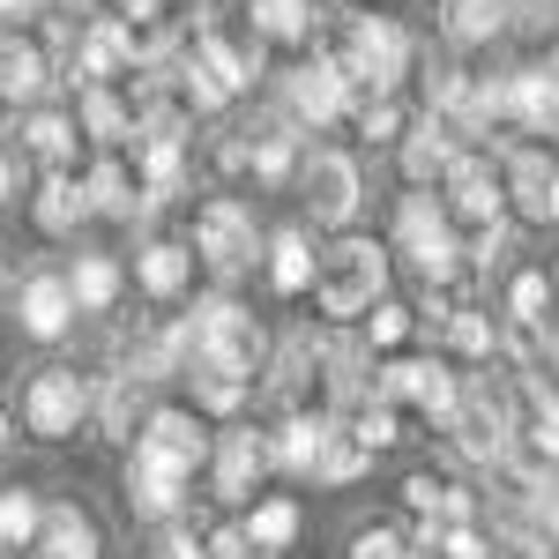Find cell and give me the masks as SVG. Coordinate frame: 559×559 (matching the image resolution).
<instances>
[{
    "instance_id": "5b68a950",
    "label": "cell",
    "mask_w": 559,
    "mask_h": 559,
    "mask_svg": "<svg viewBox=\"0 0 559 559\" xmlns=\"http://www.w3.org/2000/svg\"><path fill=\"white\" fill-rule=\"evenodd\" d=\"M477 90H485V112L492 120H515L530 134L559 128V52L552 60H530L515 75H500V83H477Z\"/></svg>"
},
{
    "instance_id": "d6a6232c",
    "label": "cell",
    "mask_w": 559,
    "mask_h": 559,
    "mask_svg": "<svg viewBox=\"0 0 559 559\" xmlns=\"http://www.w3.org/2000/svg\"><path fill=\"white\" fill-rule=\"evenodd\" d=\"M38 492H15V485H8V492H0V545H8V552H31V537H38Z\"/></svg>"
},
{
    "instance_id": "603a6c76",
    "label": "cell",
    "mask_w": 559,
    "mask_h": 559,
    "mask_svg": "<svg viewBox=\"0 0 559 559\" xmlns=\"http://www.w3.org/2000/svg\"><path fill=\"white\" fill-rule=\"evenodd\" d=\"M90 411H97V432H105V440H134V432H142V418H150V411H142V381H134V373H112V381H105V395H90Z\"/></svg>"
},
{
    "instance_id": "5bb4252c",
    "label": "cell",
    "mask_w": 559,
    "mask_h": 559,
    "mask_svg": "<svg viewBox=\"0 0 559 559\" xmlns=\"http://www.w3.org/2000/svg\"><path fill=\"white\" fill-rule=\"evenodd\" d=\"M508 194L522 202V216H537V224H552V187H559V173H552V157L537 150V142H522L515 157H508V179H500Z\"/></svg>"
},
{
    "instance_id": "8d00e7d4",
    "label": "cell",
    "mask_w": 559,
    "mask_h": 559,
    "mask_svg": "<svg viewBox=\"0 0 559 559\" xmlns=\"http://www.w3.org/2000/svg\"><path fill=\"white\" fill-rule=\"evenodd\" d=\"M366 313H373V321H366V336H373V350H395V344H411V329H418V313H411V306H395L381 292V299L366 306Z\"/></svg>"
},
{
    "instance_id": "74e56055",
    "label": "cell",
    "mask_w": 559,
    "mask_h": 559,
    "mask_svg": "<svg viewBox=\"0 0 559 559\" xmlns=\"http://www.w3.org/2000/svg\"><path fill=\"white\" fill-rule=\"evenodd\" d=\"M23 142H31V150H38L45 165H68V157H75V120H60V112H38V120H31V134H23Z\"/></svg>"
},
{
    "instance_id": "3957f363",
    "label": "cell",
    "mask_w": 559,
    "mask_h": 559,
    "mask_svg": "<svg viewBox=\"0 0 559 559\" xmlns=\"http://www.w3.org/2000/svg\"><path fill=\"white\" fill-rule=\"evenodd\" d=\"M210 463V432L194 426L187 411H150L142 432H134V471L165 477V485H187V477Z\"/></svg>"
},
{
    "instance_id": "83f0119b",
    "label": "cell",
    "mask_w": 559,
    "mask_h": 559,
    "mask_svg": "<svg viewBox=\"0 0 559 559\" xmlns=\"http://www.w3.org/2000/svg\"><path fill=\"white\" fill-rule=\"evenodd\" d=\"M440 336L463 350V358H500V321H485L477 306H448L440 313Z\"/></svg>"
},
{
    "instance_id": "d6986e66",
    "label": "cell",
    "mask_w": 559,
    "mask_h": 559,
    "mask_svg": "<svg viewBox=\"0 0 559 559\" xmlns=\"http://www.w3.org/2000/svg\"><path fill=\"white\" fill-rule=\"evenodd\" d=\"M45 83H52V60H45V45H31V38H0V97H8V105H31Z\"/></svg>"
},
{
    "instance_id": "f1b7e54d",
    "label": "cell",
    "mask_w": 559,
    "mask_h": 559,
    "mask_svg": "<svg viewBox=\"0 0 559 559\" xmlns=\"http://www.w3.org/2000/svg\"><path fill=\"white\" fill-rule=\"evenodd\" d=\"M269 284H276L284 299L313 284V247H306V231H276V239H269Z\"/></svg>"
},
{
    "instance_id": "d4e9b609",
    "label": "cell",
    "mask_w": 559,
    "mask_h": 559,
    "mask_svg": "<svg viewBox=\"0 0 559 559\" xmlns=\"http://www.w3.org/2000/svg\"><path fill=\"white\" fill-rule=\"evenodd\" d=\"M448 157H455V142L440 134V120H432V112H426L411 134H403V179H411V187L440 179V173H448Z\"/></svg>"
},
{
    "instance_id": "8992f818",
    "label": "cell",
    "mask_w": 559,
    "mask_h": 559,
    "mask_svg": "<svg viewBox=\"0 0 559 559\" xmlns=\"http://www.w3.org/2000/svg\"><path fill=\"white\" fill-rule=\"evenodd\" d=\"M261 254V239H254V216L239 210L231 194H216V202H202V216H194V261L210 269V276H247Z\"/></svg>"
},
{
    "instance_id": "91938a15",
    "label": "cell",
    "mask_w": 559,
    "mask_h": 559,
    "mask_svg": "<svg viewBox=\"0 0 559 559\" xmlns=\"http://www.w3.org/2000/svg\"><path fill=\"white\" fill-rule=\"evenodd\" d=\"M552 299H559V269H552Z\"/></svg>"
},
{
    "instance_id": "f5cc1de1",
    "label": "cell",
    "mask_w": 559,
    "mask_h": 559,
    "mask_svg": "<svg viewBox=\"0 0 559 559\" xmlns=\"http://www.w3.org/2000/svg\"><path fill=\"white\" fill-rule=\"evenodd\" d=\"M120 8H128V15H157L165 0H120Z\"/></svg>"
},
{
    "instance_id": "7c38bea8",
    "label": "cell",
    "mask_w": 559,
    "mask_h": 559,
    "mask_svg": "<svg viewBox=\"0 0 559 559\" xmlns=\"http://www.w3.org/2000/svg\"><path fill=\"white\" fill-rule=\"evenodd\" d=\"M276 471L269 463V432H224L216 440V500H254V485Z\"/></svg>"
},
{
    "instance_id": "1f68e13d",
    "label": "cell",
    "mask_w": 559,
    "mask_h": 559,
    "mask_svg": "<svg viewBox=\"0 0 559 559\" xmlns=\"http://www.w3.org/2000/svg\"><path fill=\"white\" fill-rule=\"evenodd\" d=\"M403 254H411V269H418L426 284H448V276L463 269V247H455V231H448V224H440V231H426V239H411Z\"/></svg>"
},
{
    "instance_id": "e0dca14e",
    "label": "cell",
    "mask_w": 559,
    "mask_h": 559,
    "mask_svg": "<svg viewBox=\"0 0 559 559\" xmlns=\"http://www.w3.org/2000/svg\"><path fill=\"white\" fill-rule=\"evenodd\" d=\"M247 165H254L261 187H284V179H292V165H299V120H292V112H276V120L247 142Z\"/></svg>"
},
{
    "instance_id": "b9f144b4",
    "label": "cell",
    "mask_w": 559,
    "mask_h": 559,
    "mask_svg": "<svg viewBox=\"0 0 559 559\" xmlns=\"http://www.w3.org/2000/svg\"><path fill=\"white\" fill-rule=\"evenodd\" d=\"M350 440H358L366 455H381V448H395V403H381V395H373V403H366V411L350 418Z\"/></svg>"
},
{
    "instance_id": "681fc988",
    "label": "cell",
    "mask_w": 559,
    "mask_h": 559,
    "mask_svg": "<svg viewBox=\"0 0 559 559\" xmlns=\"http://www.w3.org/2000/svg\"><path fill=\"white\" fill-rule=\"evenodd\" d=\"M508 23H522V31H545V23H552V0H508Z\"/></svg>"
},
{
    "instance_id": "30bf717a",
    "label": "cell",
    "mask_w": 559,
    "mask_h": 559,
    "mask_svg": "<svg viewBox=\"0 0 559 559\" xmlns=\"http://www.w3.org/2000/svg\"><path fill=\"white\" fill-rule=\"evenodd\" d=\"M350 105V75L336 60H299L292 75H284V112L299 120V128H321V120H336Z\"/></svg>"
},
{
    "instance_id": "11a10c76",
    "label": "cell",
    "mask_w": 559,
    "mask_h": 559,
    "mask_svg": "<svg viewBox=\"0 0 559 559\" xmlns=\"http://www.w3.org/2000/svg\"><path fill=\"white\" fill-rule=\"evenodd\" d=\"M8 440H15V432H8V411H0V455H8Z\"/></svg>"
},
{
    "instance_id": "f907efd6",
    "label": "cell",
    "mask_w": 559,
    "mask_h": 559,
    "mask_svg": "<svg viewBox=\"0 0 559 559\" xmlns=\"http://www.w3.org/2000/svg\"><path fill=\"white\" fill-rule=\"evenodd\" d=\"M157 559H210V552H202V545H194L187 530H165V545H157Z\"/></svg>"
},
{
    "instance_id": "d590c367",
    "label": "cell",
    "mask_w": 559,
    "mask_h": 559,
    "mask_svg": "<svg viewBox=\"0 0 559 559\" xmlns=\"http://www.w3.org/2000/svg\"><path fill=\"white\" fill-rule=\"evenodd\" d=\"M194 373V403L216 411V418H231L239 403H247V381H231V373H216V366H187Z\"/></svg>"
},
{
    "instance_id": "f6af8a7d",
    "label": "cell",
    "mask_w": 559,
    "mask_h": 559,
    "mask_svg": "<svg viewBox=\"0 0 559 559\" xmlns=\"http://www.w3.org/2000/svg\"><path fill=\"white\" fill-rule=\"evenodd\" d=\"M440 492H448V477H432V471L403 477V500H411V515H418V522H440Z\"/></svg>"
},
{
    "instance_id": "44dd1931",
    "label": "cell",
    "mask_w": 559,
    "mask_h": 559,
    "mask_svg": "<svg viewBox=\"0 0 559 559\" xmlns=\"http://www.w3.org/2000/svg\"><path fill=\"white\" fill-rule=\"evenodd\" d=\"M83 202H90V216H120V224H134V216H142V179L105 157V165L83 179Z\"/></svg>"
},
{
    "instance_id": "4316f807",
    "label": "cell",
    "mask_w": 559,
    "mask_h": 559,
    "mask_svg": "<svg viewBox=\"0 0 559 559\" xmlns=\"http://www.w3.org/2000/svg\"><path fill=\"white\" fill-rule=\"evenodd\" d=\"M83 134H90V142H105V150L128 142V134H134V105H120L105 83H90L83 90Z\"/></svg>"
},
{
    "instance_id": "680465c9",
    "label": "cell",
    "mask_w": 559,
    "mask_h": 559,
    "mask_svg": "<svg viewBox=\"0 0 559 559\" xmlns=\"http://www.w3.org/2000/svg\"><path fill=\"white\" fill-rule=\"evenodd\" d=\"M552 224H559V187H552Z\"/></svg>"
},
{
    "instance_id": "c3c4849f",
    "label": "cell",
    "mask_w": 559,
    "mask_h": 559,
    "mask_svg": "<svg viewBox=\"0 0 559 559\" xmlns=\"http://www.w3.org/2000/svg\"><path fill=\"white\" fill-rule=\"evenodd\" d=\"M202 552H210V559H261V552H254V537H247L239 522H231V530H216V537L202 545Z\"/></svg>"
},
{
    "instance_id": "7a4b0ae2",
    "label": "cell",
    "mask_w": 559,
    "mask_h": 559,
    "mask_svg": "<svg viewBox=\"0 0 559 559\" xmlns=\"http://www.w3.org/2000/svg\"><path fill=\"white\" fill-rule=\"evenodd\" d=\"M381 292H388V254L373 239H344V247H329V254L313 261V299L336 321H358Z\"/></svg>"
},
{
    "instance_id": "db71d44e",
    "label": "cell",
    "mask_w": 559,
    "mask_h": 559,
    "mask_svg": "<svg viewBox=\"0 0 559 559\" xmlns=\"http://www.w3.org/2000/svg\"><path fill=\"white\" fill-rule=\"evenodd\" d=\"M8 194H15V173H8V157H0V202H8Z\"/></svg>"
},
{
    "instance_id": "836d02e7",
    "label": "cell",
    "mask_w": 559,
    "mask_h": 559,
    "mask_svg": "<svg viewBox=\"0 0 559 559\" xmlns=\"http://www.w3.org/2000/svg\"><path fill=\"white\" fill-rule=\"evenodd\" d=\"M128 500H134V515H142V522H173L179 500H187V485H165V477L128 471Z\"/></svg>"
},
{
    "instance_id": "e575fe53",
    "label": "cell",
    "mask_w": 559,
    "mask_h": 559,
    "mask_svg": "<svg viewBox=\"0 0 559 559\" xmlns=\"http://www.w3.org/2000/svg\"><path fill=\"white\" fill-rule=\"evenodd\" d=\"M366 463H373V455H366V448H358V440H350L344 426H329V448H321L313 477H321V485H350V477L366 471Z\"/></svg>"
},
{
    "instance_id": "816d5d0a",
    "label": "cell",
    "mask_w": 559,
    "mask_h": 559,
    "mask_svg": "<svg viewBox=\"0 0 559 559\" xmlns=\"http://www.w3.org/2000/svg\"><path fill=\"white\" fill-rule=\"evenodd\" d=\"M0 15H45V0H0Z\"/></svg>"
},
{
    "instance_id": "9a60e30c",
    "label": "cell",
    "mask_w": 559,
    "mask_h": 559,
    "mask_svg": "<svg viewBox=\"0 0 559 559\" xmlns=\"http://www.w3.org/2000/svg\"><path fill=\"white\" fill-rule=\"evenodd\" d=\"M134 284H142L150 299H179V292L194 284V247H179V239L142 247V254H134Z\"/></svg>"
},
{
    "instance_id": "ffe728a7",
    "label": "cell",
    "mask_w": 559,
    "mask_h": 559,
    "mask_svg": "<svg viewBox=\"0 0 559 559\" xmlns=\"http://www.w3.org/2000/svg\"><path fill=\"white\" fill-rule=\"evenodd\" d=\"M31 216H38V231H52V239H68L75 224L90 216V202H83V179H68L60 165L38 179V202H31Z\"/></svg>"
},
{
    "instance_id": "6f0895ef",
    "label": "cell",
    "mask_w": 559,
    "mask_h": 559,
    "mask_svg": "<svg viewBox=\"0 0 559 559\" xmlns=\"http://www.w3.org/2000/svg\"><path fill=\"white\" fill-rule=\"evenodd\" d=\"M60 8H75V15H83V8H90V0H60Z\"/></svg>"
},
{
    "instance_id": "bcb514c9",
    "label": "cell",
    "mask_w": 559,
    "mask_h": 559,
    "mask_svg": "<svg viewBox=\"0 0 559 559\" xmlns=\"http://www.w3.org/2000/svg\"><path fill=\"white\" fill-rule=\"evenodd\" d=\"M358 128H366V142H395L403 134V112H395V97H366V112H358Z\"/></svg>"
},
{
    "instance_id": "4fadbf2b",
    "label": "cell",
    "mask_w": 559,
    "mask_h": 559,
    "mask_svg": "<svg viewBox=\"0 0 559 559\" xmlns=\"http://www.w3.org/2000/svg\"><path fill=\"white\" fill-rule=\"evenodd\" d=\"M329 426H336V418H313V411H292L284 426L269 432V463H276V471H299V477H313V463H321V448H329Z\"/></svg>"
},
{
    "instance_id": "ee69618b",
    "label": "cell",
    "mask_w": 559,
    "mask_h": 559,
    "mask_svg": "<svg viewBox=\"0 0 559 559\" xmlns=\"http://www.w3.org/2000/svg\"><path fill=\"white\" fill-rule=\"evenodd\" d=\"M350 559H418V552H411V537H403V530H381V522H373V530H358V537H350Z\"/></svg>"
},
{
    "instance_id": "277c9868",
    "label": "cell",
    "mask_w": 559,
    "mask_h": 559,
    "mask_svg": "<svg viewBox=\"0 0 559 559\" xmlns=\"http://www.w3.org/2000/svg\"><path fill=\"white\" fill-rule=\"evenodd\" d=\"M336 68H344L350 83H366L373 97L395 90L403 75H411V38H403V23H388V15H358L350 38H344V52H336Z\"/></svg>"
},
{
    "instance_id": "ab89813d",
    "label": "cell",
    "mask_w": 559,
    "mask_h": 559,
    "mask_svg": "<svg viewBox=\"0 0 559 559\" xmlns=\"http://www.w3.org/2000/svg\"><path fill=\"white\" fill-rule=\"evenodd\" d=\"M508 254H515V231H508L500 216H492V224H477V239L463 247V261H471V269H485V276H492V269H508Z\"/></svg>"
},
{
    "instance_id": "6da1fadb",
    "label": "cell",
    "mask_w": 559,
    "mask_h": 559,
    "mask_svg": "<svg viewBox=\"0 0 559 559\" xmlns=\"http://www.w3.org/2000/svg\"><path fill=\"white\" fill-rule=\"evenodd\" d=\"M194 350H187V366H216V373H231V381L254 388L261 358H269V336H261V321L247 313L239 299H224V292H210V299H194Z\"/></svg>"
},
{
    "instance_id": "2e32d148",
    "label": "cell",
    "mask_w": 559,
    "mask_h": 559,
    "mask_svg": "<svg viewBox=\"0 0 559 559\" xmlns=\"http://www.w3.org/2000/svg\"><path fill=\"white\" fill-rule=\"evenodd\" d=\"M31 552L38 559H97V522L75 515V508H45Z\"/></svg>"
},
{
    "instance_id": "f546056e",
    "label": "cell",
    "mask_w": 559,
    "mask_h": 559,
    "mask_svg": "<svg viewBox=\"0 0 559 559\" xmlns=\"http://www.w3.org/2000/svg\"><path fill=\"white\" fill-rule=\"evenodd\" d=\"M239 530L254 537V552H284V545L299 537V500H284V492H276V500H254V515L239 522Z\"/></svg>"
},
{
    "instance_id": "484cf974",
    "label": "cell",
    "mask_w": 559,
    "mask_h": 559,
    "mask_svg": "<svg viewBox=\"0 0 559 559\" xmlns=\"http://www.w3.org/2000/svg\"><path fill=\"white\" fill-rule=\"evenodd\" d=\"M68 299L83 306V313H105V306L120 299V261H105V254H83L75 269H68Z\"/></svg>"
},
{
    "instance_id": "7bdbcfd3",
    "label": "cell",
    "mask_w": 559,
    "mask_h": 559,
    "mask_svg": "<svg viewBox=\"0 0 559 559\" xmlns=\"http://www.w3.org/2000/svg\"><path fill=\"white\" fill-rule=\"evenodd\" d=\"M440 224H448V210H440L432 194H411V202L395 210V239L411 247V239H426V231H440Z\"/></svg>"
},
{
    "instance_id": "9f6ffc18",
    "label": "cell",
    "mask_w": 559,
    "mask_h": 559,
    "mask_svg": "<svg viewBox=\"0 0 559 559\" xmlns=\"http://www.w3.org/2000/svg\"><path fill=\"white\" fill-rule=\"evenodd\" d=\"M8 120H15V105H8V97H0V128H8Z\"/></svg>"
},
{
    "instance_id": "8fae6325",
    "label": "cell",
    "mask_w": 559,
    "mask_h": 559,
    "mask_svg": "<svg viewBox=\"0 0 559 559\" xmlns=\"http://www.w3.org/2000/svg\"><path fill=\"white\" fill-rule=\"evenodd\" d=\"M440 179H448V210L471 216V224H492V216L508 210V187H500V173H492L485 157H471V150H455Z\"/></svg>"
},
{
    "instance_id": "7402d4cb",
    "label": "cell",
    "mask_w": 559,
    "mask_h": 559,
    "mask_svg": "<svg viewBox=\"0 0 559 559\" xmlns=\"http://www.w3.org/2000/svg\"><path fill=\"white\" fill-rule=\"evenodd\" d=\"M440 31L448 45H492L508 31V0H440Z\"/></svg>"
},
{
    "instance_id": "4dcf8cb0",
    "label": "cell",
    "mask_w": 559,
    "mask_h": 559,
    "mask_svg": "<svg viewBox=\"0 0 559 559\" xmlns=\"http://www.w3.org/2000/svg\"><path fill=\"white\" fill-rule=\"evenodd\" d=\"M247 15H254L261 38H306L313 31V0H247Z\"/></svg>"
},
{
    "instance_id": "60d3db41",
    "label": "cell",
    "mask_w": 559,
    "mask_h": 559,
    "mask_svg": "<svg viewBox=\"0 0 559 559\" xmlns=\"http://www.w3.org/2000/svg\"><path fill=\"white\" fill-rule=\"evenodd\" d=\"M545 306H552V276L522 269L515 284H508V321H545Z\"/></svg>"
},
{
    "instance_id": "52a82bcc",
    "label": "cell",
    "mask_w": 559,
    "mask_h": 559,
    "mask_svg": "<svg viewBox=\"0 0 559 559\" xmlns=\"http://www.w3.org/2000/svg\"><path fill=\"white\" fill-rule=\"evenodd\" d=\"M373 395H381V403H418L426 418L448 426V411H455L463 381H455L440 358H403V366H373Z\"/></svg>"
},
{
    "instance_id": "f35d334b",
    "label": "cell",
    "mask_w": 559,
    "mask_h": 559,
    "mask_svg": "<svg viewBox=\"0 0 559 559\" xmlns=\"http://www.w3.org/2000/svg\"><path fill=\"white\" fill-rule=\"evenodd\" d=\"M522 455L545 463V471H559V403H552V395L530 411V440H522Z\"/></svg>"
},
{
    "instance_id": "ba28073f",
    "label": "cell",
    "mask_w": 559,
    "mask_h": 559,
    "mask_svg": "<svg viewBox=\"0 0 559 559\" xmlns=\"http://www.w3.org/2000/svg\"><path fill=\"white\" fill-rule=\"evenodd\" d=\"M299 187H306L313 224H350L358 202H366V179H358V165H350L344 150H313V157L299 165Z\"/></svg>"
},
{
    "instance_id": "7dc6e473",
    "label": "cell",
    "mask_w": 559,
    "mask_h": 559,
    "mask_svg": "<svg viewBox=\"0 0 559 559\" xmlns=\"http://www.w3.org/2000/svg\"><path fill=\"white\" fill-rule=\"evenodd\" d=\"M432 552H440V559H492V545H485V537H477L471 522H448V530H440V545H432Z\"/></svg>"
},
{
    "instance_id": "9c48e42d",
    "label": "cell",
    "mask_w": 559,
    "mask_h": 559,
    "mask_svg": "<svg viewBox=\"0 0 559 559\" xmlns=\"http://www.w3.org/2000/svg\"><path fill=\"white\" fill-rule=\"evenodd\" d=\"M83 418H90V381H83V373H68V366L38 373L31 395H23V426L38 432V440H68Z\"/></svg>"
},
{
    "instance_id": "cb8c5ba5",
    "label": "cell",
    "mask_w": 559,
    "mask_h": 559,
    "mask_svg": "<svg viewBox=\"0 0 559 559\" xmlns=\"http://www.w3.org/2000/svg\"><path fill=\"white\" fill-rule=\"evenodd\" d=\"M120 68H128V23H90L83 45H75V60H68V75L105 83V75H120Z\"/></svg>"
},
{
    "instance_id": "ac0fdd59",
    "label": "cell",
    "mask_w": 559,
    "mask_h": 559,
    "mask_svg": "<svg viewBox=\"0 0 559 559\" xmlns=\"http://www.w3.org/2000/svg\"><path fill=\"white\" fill-rule=\"evenodd\" d=\"M15 313H23V329H31V336H60V329L75 321L68 276H31V284L15 292Z\"/></svg>"
}]
</instances>
